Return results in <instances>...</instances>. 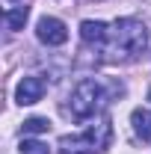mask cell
<instances>
[{
	"mask_svg": "<svg viewBox=\"0 0 151 154\" xmlns=\"http://www.w3.org/2000/svg\"><path fill=\"white\" fill-rule=\"evenodd\" d=\"M104 48L113 59H133L148 48V30L136 18H122L110 27V38Z\"/></svg>",
	"mask_w": 151,
	"mask_h": 154,
	"instance_id": "cell-1",
	"label": "cell"
},
{
	"mask_svg": "<svg viewBox=\"0 0 151 154\" xmlns=\"http://www.w3.org/2000/svg\"><path fill=\"white\" fill-rule=\"evenodd\" d=\"M101 104H104V89H101V83H95V80H80L74 86V92H71V98H68V113H71V119L83 122V119H92V116L101 110Z\"/></svg>",
	"mask_w": 151,
	"mask_h": 154,
	"instance_id": "cell-3",
	"label": "cell"
},
{
	"mask_svg": "<svg viewBox=\"0 0 151 154\" xmlns=\"http://www.w3.org/2000/svg\"><path fill=\"white\" fill-rule=\"evenodd\" d=\"M51 131V122L48 119H27L24 122V136H36V134H48Z\"/></svg>",
	"mask_w": 151,
	"mask_h": 154,
	"instance_id": "cell-9",
	"label": "cell"
},
{
	"mask_svg": "<svg viewBox=\"0 0 151 154\" xmlns=\"http://www.w3.org/2000/svg\"><path fill=\"white\" fill-rule=\"evenodd\" d=\"M148 101H151V92H148Z\"/></svg>",
	"mask_w": 151,
	"mask_h": 154,
	"instance_id": "cell-11",
	"label": "cell"
},
{
	"mask_svg": "<svg viewBox=\"0 0 151 154\" xmlns=\"http://www.w3.org/2000/svg\"><path fill=\"white\" fill-rule=\"evenodd\" d=\"M18 151L21 154H51V148L42 142V139H21V145H18Z\"/></svg>",
	"mask_w": 151,
	"mask_h": 154,
	"instance_id": "cell-10",
	"label": "cell"
},
{
	"mask_svg": "<svg viewBox=\"0 0 151 154\" xmlns=\"http://www.w3.org/2000/svg\"><path fill=\"white\" fill-rule=\"evenodd\" d=\"M27 6H15V9H9L6 12V27L9 30H24V24H27Z\"/></svg>",
	"mask_w": 151,
	"mask_h": 154,
	"instance_id": "cell-8",
	"label": "cell"
},
{
	"mask_svg": "<svg viewBox=\"0 0 151 154\" xmlns=\"http://www.w3.org/2000/svg\"><path fill=\"white\" fill-rule=\"evenodd\" d=\"M36 36L42 45H48V48H59V45H65L68 42V27L62 24L59 18H42L36 24Z\"/></svg>",
	"mask_w": 151,
	"mask_h": 154,
	"instance_id": "cell-4",
	"label": "cell"
},
{
	"mask_svg": "<svg viewBox=\"0 0 151 154\" xmlns=\"http://www.w3.org/2000/svg\"><path fill=\"white\" fill-rule=\"evenodd\" d=\"M80 36L86 45H107L110 38V27L104 21H83L80 24Z\"/></svg>",
	"mask_w": 151,
	"mask_h": 154,
	"instance_id": "cell-6",
	"label": "cell"
},
{
	"mask_svg": "<svg viewBox=\"0 0 151 154\" xmlns=\"http://www.w3.org/2000/svg\"><path fill=\"white\" fill-rule=\"evenodd\" d=\"M131 125H133V131H136V136L151 139V110H145V107L133 110L131 113Z\"/></svg>",
	"mask_w": 151,
	"mask_h": 154,
	"instance_id": "cell-7",
	"label": "cell"
},
{
	"mask_svg": "<svg viewBox=\"0 0 151 154\" xmlns=\"http://www.w3.org/2000/svg\"><path fill=\"white\" fill-rule=\"evenodd\" d=\"M48 92V83L42 80V77H21L18 86H15V101H18L21 107H30V104H39L42 98Z\"/></svg>",
	"mask_w": 151,
	"mask_h": 154,
	"instance_id": "cell-5",
	"label": "cell"
},
{
	"mask_svg": "<svg viewBox=\"0 0 151 154\" xmlns=\"http://www.w3.org/2000/svg\"><path fill=\"white\" fill-rule=\"evenodd\" d=\"M110 119H101L98 125H92L89 131L83 134H71V136H62L59 139V151L62 154H95V151H104L110 145Z\"/></svg>",
	"mask_w": 151,
	"mask_h": 154,
	"instance_id": "cell-2",
	"label": "cell"
}]
</instances>
